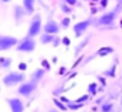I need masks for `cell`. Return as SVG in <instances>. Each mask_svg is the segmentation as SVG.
Instances as JSON below:
<instances>
[{
    "mask_svg": "<svg viewBox=\"0 0 122 112\" xmlns=\"http://www.w3.org/2000/svg\"><path fill=\"white\" fill-rule=\"evenodd\" d=\"M25 81H26V75H25V72H20V71H10V72H7V73L3 76V79H2L3 85L7 86V88L20 85V83L25 82Z\"/></svg>",
    "mask_w": 122,
    "mask_h": 112,
    "instance_id": "obj_1",
    "label": "cell"
},
{
    "mask_svg": "<svg viewBox=\"0 0 122 112\" xmlns=\"http://www.w3.org/2000/svg\"><path fill=\"white\" fill-rule=\"evenodd\" d=\"M121 2V0H119ZM119 7H121V3L113 9V10H111V12H105L102 16H99L98 19H95L93 20V25L96 26V27H102V26H111V25H113V22H115V19H116V16H118V10H119Z\"/></svg>",
    "mask_w": 122,
    "mask_h": 112,
    "instance_id": "obj_2",
    "label": "cell"
},
{
    "mask_svg": "<svg viewBox=\"0 0 122 112\" xmlns=\"http://www.w3.org/2000/svg\"><path fill=\"white\" fill-rule=\"evenodd\" d=\"M43 30V25H42V16L39 13H35L33 17L30 19V23H29V27H27V36L29 37H36V36H40Z\"/></svg>",
    "mask_w": 122,
    "mask_h": 112,
    "instance_id": "obj_3",
    "label": "cell"
},
{
    "mask_svg": "<svg viewBox=\"0 0 122 112\" xmlns=\"http://www.w3.org/2000/svg\"><path fill=\"white\" fill-rule=\"evenodd\" d=\"M35 49H36L35 37H29L27 35L25 37H22L16 45V50L22 52V53H30V52H35Z\"/></svg>",
    "mask_w": 122,
    "mask_h": 112,
    "instance_id": "obj_4",
    "label": "cell"
},
{
    "mask_svg": "<svg viewBox=\"0 0 122 112\" xmlns=\"http://www.w3.org/2000/svg\"><path fill=\"white\" fill-rule=\"evenodd\" d=\"M37 89V82H35V81H25V82H22L20 85H19V88H17V93L20 95V96H30Z\"/></svg>",
    "mask_w": 122,
    "mask_h": 112,
    "instance_id": "obj_5",
    "label": "cell"
},
{
    "mask_svg": "<svg viewBox=\"0 0 122 112\" xmlns=\"http://www.w3.org/2000/svg\"><path fill=\"white\" fill-rule=\"evenodd\" d=\"M19 39L10 35H0V52H5L9 50L12 47H16Z\"/></svg>",
    "mask_w": 122,
    "mask_h": 112,
    "instance_id": "obj_6",
    "label": "cell"
},
{
    "mask_svg": "<svg viewBox=\"0 0 122 112\" xmlns=\"http://www.w3.org/2000/svg\"><path fill=\"white\" fill-rule=\"evenodd\" d=\"M93 20L95 19L91 17V19H85V20L78 22L76 25H73V33H75V36L76 37H82V35L88 30V27L93 25Z\"/></svg>",
    "mask_w": 122,
    "mask_h": 112,
    "instance_id": "obj_7",
    "label": "cell"
},
{
    "mask_svg": "<svg viewBox=\"0 0 122 112\" xmlns=\"http://www.w3.org/2000/svg\"><path fill=\"white\" fill-rule=\"evenodd\" d=\"M10 112H25V102L20 98H7L6 99Z\"/></svg>",
    "mask_w": 122,
    "mask_h": 112,
    "instance_id": "obj_8",
    "label": "cell"
},
{
    "mask_svg": "<svg viewBox=\"0 0 122 112\" xmlns=\"http://www.w3.org/2000/svg\"><path fill=\"white\" fill-rule=\"evenodd\" d=\"M60 25L55 20V19H49L45 25H43V32L45 33H49V35H59L60 32Z\"/></svg>",
    "mask_w": 122,
    "mask_h": 112,
    "instance_id": "obj_9",
    "label": "cell"
},
{
    "mask_svg": "<svg viewBox=\"0 0 122 112\" xmlns=\"http://www.w3.org/2000/svg\"><path fill=\"white\" fill-rule=\"evenodd\" d=\"M25 16H26V12H25L23 6L15 5V6H13V19H15V23H16V25L22 23L23 19H25Z\"/></svg>",
    "mask_w": 122,
    "mask_h": 112,
    "instance_id": "obj_10",
    "label": "cell"
},
{
    "mask_svg": "<svg viewBox=\"0 0 122 112\" xmlns=\"http://www.w3.org/2000/svg\"><path fill=\"white\" fill-rule=\"evenodd\" d=\"M22 6L26 12V15H35V7H36V0H23Z\"/></svg>",
    "mask_w": 122,
    "mask_h": 112,
    "instance_id": "obj_11",
    "label": "cell"
},
{
    "mask_svg": "<svg viewBox=\"0 0 122 112\" xmlns=\"http://www.w3.org/2000/svg\"><path fill=\"white\" fill-rule=\"evenodd\" d=\"M89 42H91V35H88V37H85L79 45H76V47H75V50H73V55H75V56H79V55L83 52V49L88 46Z\"/></svg>",
    "mask_w": 122,
    "mask_h": 112,
    "instance_id": "obj_12",
    "label": "cell"
},
{
    "mask_svg": "<svg viewBox=\"0 0 122 112\" xmlns=\"http://www.w3.org/2000/svg\"><path fill=\"white\" fill-rule=\"evenodd\" d=\"M45 73H46V71H45L43 68H37L36 71H33V72L30 73V81H35V82H37V83H39V82L43 79Z\"/></svg>",
    "mask_w": 122,
    "mask_h": 112,
    "instance_id": "obj_13",
    "label": "cell"
},
{
    "mask_svg": "<svg viewBox=\"0 0 122 112\" xmlns=\"http://www.w3.org/2000/svg\"><path fill=\"white\" fill-rule=\"evenodd\" d=\"M115 73H116V61H115L106 71L102 72V76H105V78H113Z\"/></svg>",
    "mask_w": 122,
    "mask_h": 112,
    "instance_id": "obj_14",
    "label": "cell"
},
{
    "mask_svg": "<svg viewBox=\"0 0 122 112\" xmlns=\"http://www.w3.org/2000/svg\"><path fill=\"white\" fill-rule=\"evenodd\" d=\"M59 9H60V12L65 13L66 16H68V15H71V13H73V7H72V6H69V5H66L63 0L59 3Z\"/></svg>",
    "mask_w": 122,
    "mask_h": 112,
    "instance_id": "obj_15",
    "label": "cell"
},
{
    "mask_svg": "<svg viewBox=\"0 0 122 112\" xmlns=\"http://www.w3.org/2000/svg\"><path fill=\"white\" fill-rule=\"evenodd\" d=\"M111 53H113V47L112 46H103V47H101L98 52H96V56H108V55H111Z\"/></svg>",
    "mask_w": 122,
    "mask_h": 112,
    "instance_id": "obj_16",
    "label": "cell"
},
{
    "mask_svg": "<svg viewBox=\"0 0 122 112\" xmlns=\"http://www.w3.org/2000/svg\"><path fill=\"white\" fill-rule=\"evenodd\" d=\"M39 37H40V43H42V45H49V43L53 42L55 35H49V33H45V32H43Z\"/></svg>",
    "mask_w": 122,
    "mask_h": 112,
    "instance_id": "obj_17",
    "label": "cell"
},
{
    "mask_svg": "<svg viewBox=\"0 0 122 112\" xmlns=\"http://www.w3.org/2000/svg\"><path fill=\"white\" fill-rule=\"evenodd\" d=\"M85 105H86L85 102H78V101H71V102L68 103V108H69V109H72V111H78V109H82V108H83Z\"/></svg>",
    "mask_w": 122,
    "mask_h": 112,
    "instance_id": "obj_18",
    "label": "cell"
},
{
    "mask_svg": "<svg viewBox=\"0 0 122 112\" xmlns=\"http://www.w3.org/2000/svg\"><path fill=\"white\" fill-rule=\"evenodd\" d=\"M12 63H13V61H12V58H0V68L2 69H9L10 66H12Z\"/></svg>",
    "mask_w": 122,
    "mask_h": 112,
    "instance_id": "obj_19",
    "label": "cell"
},
{
    "mask_svg": "<svg viewBox=\"0 0 122 112\" xmlns=\"http://www.w3.org/2000/svg\"><path fill=\"white\" fill-rule=\"evenodd\" d=\"M101 111L102 112H112L113 111V103L112 102H102L101 103Z\"/></svg>",
    "mask_w": 122,
    "mask_h": 112,
    "instance_id": "obj_20",
    "label": "cell"
},
{
    "mask_svg": "<svg viewBox=\"0 0 122 112\" xmlns=\"http://www.w3.org/2000/svg\"><path fill=\"white\" fill-rule=\"evenodd\" d=\"M53 103H55V105L57 106V109H60V111H68V109H69L68 105H65L60 99H56V98H55V99H53Z\"/></svg>",
    "mask_w": 122,
    "mask_h": 112,
    "instance_id": "obj_21",
    "label": "cell"
},
{
    "mask_svg": "<svg viewBox=\"0 0 122 112\" xmlns=\"http://www.w3.org/2000/svg\"><path fill=\"white\" fill-rule=\"evenodd\" d=\"M88 93H91V95H96L98 93V83L96 82H92V83L88 85Z\"/></svg>",
    "mask_w": 122,
    "mask_h": 112,
    "instance_id": "obj_22",
    "label": "cell"
},
{
    "mask_svg": "<svg viewBox=\"0 0 122 112\" xmlns=\"http://www.w3.org/2000/svg\"><path fill=\"white\" fill-rule=\"evenodd\" d=\"M59 25H60V27H62V29H68V27L71 26V17H68V16H66V17H63L62 20H60V23H59Z\"/></svg>",
    "mask_w": 122,
    "mask_h": 112,
    "instance_id": "obj_23",
    "label": "cell"
},
{
    "mask_svg": "<svg viewBox=\"0 0 122 112\" xmlns=\"http://www.w3.org/2000/svg\"><path fill=\"white\" fill-rule=\"evenodd\" d=\"M63 2H65L66 5H69V6H72V7H76V6H81V3H79V0H63Z\"/></svg>",
    "mask_w": 122,
    "mask_h": 112,
    "instance_id": "obj_24",
    "label": "cell"
},
{
    "mask_svg": "<svg viewBox=\"0 0 122 112\" xmlns=\"http://www.w3.org/2000/svg\"><path fill=\"white\" fill-rule=\"evenodd\" d=\"M62 43V39H60L57 35H55V37H53V42H52V45H53V47H59V45Z\"/></svg>",
    "mask_w": 122,
    "mask_h": 112,
    "instance_id": "obj_25",
    "label": "cell"
},
{
    "mask_svg": "<svg viewBox=\"0 0 122 112\" xmlns=\"http://www.w3.org/2000/svg\"><path fill=\"white\" fill-rule=\"evenodd\" d=\"M40 65H42V68H43L45 71H50V63H49L46 59H42V61H40Z\"/></svg>",
    "mask_w": 122,
    "mask_h": 112,
    "instance_id": "obj_26",
    "label": "cell"
},
{
    "mask_svg": "<svg viewBox=\"0 0 122 112\" xmlns=\"http://www.w3.org/2000/svg\"><path fill=\"white\" fill-rule=\"evenodd\" d=\"M26 69H27V63H26V62H20V63H19V66H17V71L25 72Z\"/></svg>",
    "mask_w": 122,
    "mask_h": 112,
    "instance_id": "obj_27",
    "label": "cell"
},
{
    "mask_svg": "<svg viewBox=\"0 0 122 112\" xmlns=\"http://www.w3.org/2000/svg\"><path fill=\"white\" fill-rule=\"evenodd\" d=\"M108 5H109V0H101V2H99V7L101 9H105Z\"/></svg>",
    "mask_w": 122,
    "mask_h": 112,
    "instance_id": "obj_28",
    "label": "cell"
},
{
    "mask_svg": "<svg viewBox=\"0 0 122 112\" xmlns=\"http://www.w3.org/2000/svg\"><path fill=\"white\" fill-rule=\"evenodd\" d=\"M62 43H63L65 46H71V39L65 36V37H62Z\"/></svg>",
    "mask_w": 122,
    "mask_h": 112,
    "instance_id": "obj_29",
    "label": "cell"
},
{
    "mask_svg": "<svg viewBox=\"0 0 122 112\" xmlns=\"http://www.w3.org/2000/svg\"><path fill=\"white\" fill-rule=\"evenodd\" d=\"M88 99H89V95H88V93H85L83 96H81V98H78L76 101H78V102H85V101H88Z\"/></svg>",
    "mask_w": 122,
    "mask_h": 112,
    "instance_id": "obj_30",
    "label": "cell"
},
{
    "mask_svg": "<svg viewBox=\"0 0 122 112\" xmlns=\"http://www.w3.org/2000/svg\"><path fill=\"white\" fill-rule=\"evenodd\" d=\"M66 72H68V69H66L65 66H62V68H60V69H59V75H65Z\"/></svg>",
    "mask_w": 122,
    "mask_h": 112,
    "instance_id": "obj_31",
    "label": "cell"
},
{
    "mask_svg": "<svg viewBox=\"0 0 122 112\" xmlns=\"http://www.w3.org/2000/svg\"><path fill=\"white\" fill-rule=\"evenodd\" d=\"M59 99H60V101H62V102H63V103H66V105H68V103H69V102H71V101H69V99H68V98H65V96H60V98H59Z\"/></svg>",
    "mask_w": 122,
    "mask_h": 112,
    "instance_id": "obj_32",
    "label": "cell"
},
{
    "mask_svg": "<svg viewBox=\"0 0 122 112\" xmlns=\"http://www.w3.org/2000/svg\"><path fill=\"white\" fill-rule=\"evenodd\" d=\"M98 79H99V82H101L102 85H105V83H106V82H105V78H103V76H101V78L98 76Z\"/></svg>",
    "mask_w": 122,
    "mask_h": 112,
    "instance_id": "obj_33",
    "label": "cell"
},
{
    "mask_svg": "<svg viewBox=\"0 0 122 112\" xmlns=\"http://www.w3.org/2000/svg\"><path fill=\"white\" fill-rule=\"evenodd\" d=\"M47 112H60V111H59V109H56V108H52V109H49Z\"/></svg>",
    "mask_w": 122,
    "mask_h": 112,
    "instance_id": "obj_34",
    "label": "cell"
},
{
    "mask_svg": "<svg viewBox=\"0 0 122 112\" xmlns=\"http://www.w3.org/2000/svg\"><path fill=\"white\" fill-rule=\"evenodd\" d=\"M10 2H12V0H0V3H5V5L6 3H10Z\"/></svg>",
    "mask_w": 122,
    "mask_h": 112,
    "instance_id": "obj_35",
    "label": "cell"
},
{
    "mask_svg": "<svg viewBox=\"0 0 122 112\" xmlns=\"http://www.w3.org/2000/svg\"><path fill=\"white\" fill-rule=\"evenodd\" d=\"M91 2L92 3H96V2H101V0H91Z\"/></svg>",
    "mask_w": 122,
    "mask_h": 112,
    "instance_id": "obj_36",
    "label": "cell"
},
{
    "mask_svg": "<svg viewBox=\"0 0 122 112\" xmlns=\"http://www.w3.org/2000/svg\"><path fill=\"white\" fill-rule=\"evenodd\" d=\"M119 25H121V27H122V20H121V23H119Z\"/></svg>",
    "mask_w": 122,
    "mask_h": 112,
    "instance_id": "obj_37",
    "label": "cell"
},
{
    "mask_svg": "<svg viewBox=\"0 0 122 112\" xmlns=\"http://www.w3.org/2000/svg\"><path fill=\"white\" fill-rule=\"evenodd\" d=\"M121 105H122V96H121Z\"/></svg>",
    "mask_w": 122,
    "mask_h": 112,
    "instance_id": "obj_38",
    "label": "cell"
},
{
    "mask_svg": "<svg viewBox=\"0 0 122 112\" xmlns=\"http://www.w3.org/2000/svg\"><path fill=\"white\" fill-rule=\"evenodd\" d=\"M83 2H91V0H83Z\"/></svg>",
    "mask_w": 122,
    "mask_h": 112,
    "instance_id": "obj_39",
    "label": "cell"
}]
</instances>
